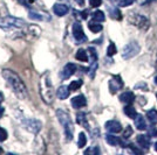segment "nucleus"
I'll use <instances>...</instances> for the list:
<instances>
[{"mask_svg": "<svg viewBox=\"0 0 157 155\" xmlns=\"http://www.w3.org/2000/svg\"><path fill=\"white\" fill-rule=\"evenodd\" d=\"M2 77L5 78L7 84L10 85V88L13 90V92L20 98V99H26L27 98V89L24 82L21 81V78L12 70L4 69L2 70Z\"/></svg>", "mask_w": 157, "mask_h": 155, "instance_id": "obj_1", "label": "nucleus"}, {"mask_svg": "<svg viewBox=\"0 0 157 155\" xmlns=\"http://www.w3.org/2000/svg\"><path fill=\"white\" fill-rule=\"evenodd\" d=\"M56 117L59 123L62 125L63 131H65V135L67 138V140H73V133H74V126H73L72 119L69 114L63 110H58L56 111Z\"/></svg>", "mask_w": 157, "mask_h": 155, "instance_id": "obj_2", "label": "nucleus"}, {"mask_svg": "<svg viewBox=\"0 0 157 155\" xmlns=\"http://www.w3.org/2000/svg\"><path fill=\"white\" fill-rule=\"evenodd\" d=\"M26 22L22 19L15 18V16H4L0 18V28L2 29H15V28H22L25 27Z\"/></svg>", "mask_w": 157, "mask_h": 155, "instance_id": "obj_3", "label": "nucleus"}, {"mask_svg": "<svg viewBox=\"0 0 157 155\" xmlns=\"http://www.w3.org/2000/svg\"><path fill=\"white\" fill-rule=\"evenodd\" d=\"M141 50V47L136 41H131L128 45H124L123 50H122V57L124 59H129L132 58L134 56H136Z\"/></svg>", "mask_w": 157, "mask_h": 155, "instance_id": "obj_4", "label": "nucleus"}, {"mask_svg": "<svg viewBox=\"0 0 157 155\" xmlns=\"http://www.w3.org/2000/svg\"><path fill=\"white\" fill-rule=\"evenodd\" d=\"M73 36H74L75 41L78 42V43H82V42L87 41V36L85 35L83 28H82L80 22H75L73 25Z\"/></svg>", "mask_w": 157, "mask_h": 155, "instance_id": "obj_5", "label": "nucleus"}, {"mask_svg": "<svg viewBox=\"0 0 157 155\" xmlns=\"http://www.w3.org/2000/svg\"><path fill=\"white\" fill-rule=\"evenodd\" d=\"M123 88V81L120 75H115L113 76L111 79L109 81V90L111 93H116L118 90H121Z\"/></svg>", "mask_w": 157, "mask_h": 155, "instance_id": "obj_6", "label": "nucleus"}, {"mask_svg": "<svg viewBox=\"0 0 157 155\" xmlns=\"http://www.w3.org/2000/svg\"><path fill=\"white\" fill-rule=\"evenodd\" d=\"M25 127H26L29 132L32 133H38L40 129H41V123L39 120H35V119H28V120H25Z\"/></svg>", "mask_w": 157, "mask_h": 155, "instance_id": "obj_7", "label": "nucleus"}, {"mask_svg": "<svg viewBox=\"0 0 157 155\" xmlns=\"http://www.w3.org/2000/svg\"><path fill=\"white\" fill-rule=\"evenodd\" d=\"M75 71H76V65L74 63H67L61 71V78L62 79H68L75 74Z\"/></svg>", "mask_w": 157, "mask_h": 155, "instance_id": "obj_8", "label": "nucleus"}, {"mask_svg": "<svg viewBox=\"0 0 157 155\" xmlns=\"http://www.w3.org/2000/svg\"><path fill=\"white\" fill-rule=\"evenodd\" d=\"M105 128L110 133H118L122 131V126L117 120H109L105 123Z\"/></svg>", "mask_w": 157, "mask_h": 155, "instance_id": "obj_9", "label": "nucleus"}, {"mask_svg": "<svg viewBox=\"0 0 157 155\" xmlns=\"http://www.w3.org/2000/svg\"><path fill=\"white\" fill-rule=\"evenodd\" d=\"M136 21H134V25L137 26L138 28H142V29H148L149 28V20L147 19L145 16L141 15V14H137L135 16Z\"/></svg>", "mask_w": 157, "mask_h": 155, "instance_id": "obj_10", "label": "nucleus"}, {"mask_svg": "<svg viewBox=\"0 0 157 155\" xmlns=\"http://www.w3.org/2000/svg\"><path fill=\"white\" fill-rule=\"evenodd\" d=\"M87 105V99L83 95H78L72 99V106L74 109H81Z\"/></svg>", "mask_w": 157, "mask_h": 155, "instance_id": "obj_11", "label": "nucleus"}, {"mask_svg": "<svg viewBox=\"0 0 157 155\" xmlns=\"http://www.w3.org/2000/svg\"><path fill=\"white\" fill-rule=\"evenodd\" d=\"M69 93H71V89H69V86H67V85H61L59 89L56 90V96L59 99L61 100H65L67 98L69 97Z\"/></svg>", "mask_w": 157, "mask_h": 155, "instance_id": "obj_12", "label": "nucleus"}, {"mask_svg": "<svg viewBox=\"0 0 157 155\" xmlns=\"http://www.w3.org/2000/svg\"><path fill=\"white\" fill-rule=\"evenodd\" d=\"M120 100L122 103H125L127 105H131V104L135 102V95L131 91H125V92H123L120 96Z\"/></svg>", "mask_w": 157, "mask_h": 155, "instance_id": "obj_13", "label": "nucleus"}, {"mask_svg": "<svg viewBox=\"0 0 157 155\" xmlns=\"http://www.w3.org/2000/svg\"><path fill=\"white\" fill-rule=\"evenodd\" d=\"M105 141L108 142L110 146H117V145H122V147H127V143L122 141L120 138L113 135V134H107L105 135Z\"/></svg>", "mask_w": 157, "mask_h": 155, "instance_id": "obj_14", "label": "nucleus"}, {"mask_svg": "<svg viewBox=\"0 0 157 155\" xmlns=\"http://www.w3.org/2000/svg\"><path fill=\"white\" fill-rule=\"evenodd\" d=\"M53 11H54V13L56 14L58 16H63L65 14L68 13L69 8L65 4H55L54 7H53Z\"/></svg>", "mask_w": 157, "mask_h": 155, "instance_id": "obj_15", "label": "nucleus"}, {"mask_svg": "<svg viewBox=\"0 0 157 155\" xmlns=\"http://www.w3.org/2000/svg\"><path fill=\"white\" fill-rule=\"evenodd\" d=\"M136 141H137V145L141 147V148L148 149L149 148V146H150V138L147 135H143V134L137 135Z\"/></svg>", "mask_w": 157, "mask_h": 155, "instance_id": "obj_16", "label": "nucleus"}, {"mask_svg": "<svg viewBox=\"0 0 157 155\" xmlns=\"http://www.w3.org/2000/svg\"><path fill=\"white\" fill-rule=\"evenodd\" d=\"M76 121H78V125H81L85 128L89 129V125H88V120H87V116H86L85 112H78L76 114Z\"/></svg>", "mask_w": 157, "mask_h": 155, "instance_id": "obj_17", "label": "nucleus"}, {"mask_svg": "<svg viewBox=\"0 0 157 155\" xmlns=\"http://www.w3.org/2000/svg\"><path fill=\"white\" fill-rule=\"evenodd\" d=\"M135 125H136L137 129H140V131H144L147 128V124H145V120H144L142 114H137L135 117Z\"/></svg>", "mask_w": 157, "mask_h": 155, "instance_id": "obj_18", "label": "nucleus"}, {"mask_svg": "<svg viewBox=\"0 0 157 155\" xmlns=\"http://www.w3.org/2000/svg\"><path fill=\"white\" fill-rule=\"evenodd\" d=\"M29 18L33 20H38V21H45V20H49V16H46L45 14H41L35 11H31L29 12Z\"/></svg>", "mask_w": 157, "mask_h": 155, "instance_id": "obj_19", "label": "nucleus"}, {"mask_svg": "<svg viewBox=\"0 0 157 155\" xmlns=\"http://www.w3.org/2000/svg\"><path fill=\"white\" fill-rule=\"evenodd\" d=\"M109 15L113 19L122 20V13H121V11L118 9L117 7H110L109 8Z\"/></svg>", "mask_w": 157, "mask_h": 155, "instance_id": "obj_20", "label": "nucleus"}, {"mask_svg": "<svg viewBox=\"0 0 157 155\" xmlns=\"http://www.w3.org/2000/svg\"><path fill=\"white\" fill-rule=\"evenodd\" d=\"M88 28L92 31L93 33H98L102 31V25H100V22L98 21H90L89 23H88Z\"/></svg>", "mask_w": 157, "mask_h": 155, "instance_id": "obj_21", "label": "nucleus"}, {"mask_svg": "<svg viewBox=\"0 0 157 155\" xmlns=\"http://www.w3.org/2000/svg\"><path fill=\"white\" fill-rule=\"evenodd\" d=\"M92 19L94 21H98V22H103L105 20V13L102 11H95L92 13Z\"/></svg>", "mask_w": 157, "mask_h": 155, "instance_id": "obj_22", "label": "nucleus"}, {"mask_svg": "<svg viewBox=\"0 0 157 155\" xmlns=\"http://www.w3.org/2000/svg\"><path fill=\"white\" fill-rule=\"evenodd\" d=\"M75 57H76V59L81 61V62H87L88 61V55H87L85 49H78L76 54H75Z\"/></svg>", "mask_w": 157, "mask_h": 155, "instance_id": "obj_23", "label": "nucleus"}, {"mask_svg": "<svg viewBox=\"0 0 157 155\" xmlns=\"http://www.w3.org/2000/svg\"><path fill=\"white\" fill-rule=\"evenodd\" d=\"M124 113L127 116L131 118V119H135V117L137 116V113H136V110L131 106V105H127L124 107Z\"/></svg>", "mask_w": 157, "mask_h": 155, "instance_id": "obj_24", "label": "nucleus"}, {"mask_svg": "<svg viewBox=\"0 0 157 155\" xmlns=\"http://www.w3.org/2000/svg\"><path fill=\"white\" fill-rule=\"evenodd\" d=\"M147 117L151 124H157V111L156 110H149L147 112Z\"/></svg>", "mask_w": 157, "mask_h": 155, "instance_id": "obj_25", "label": "nucleus"}, {"mask_svg": "<svg viewBox=\"0 0 157 155\" xmlns=\"http://www.w3.org/2000/svg\"><path fill=\"white\" fill-rule=\"evenodd\" d=\"M87 143V138H86V134L83 132H81L78 134V148H83Z\"/></svg>", "mask_w": 157, "mask_h": 155, "instance_id": "obj_26", "label": "nucleus"}, {"mask_svg": "<svg viewBox=\"0 0 157 155\" xmlns=\"http://www.w3.org/2000/svg\"><path fill=\"white\" fill-rule=\"evenodd\" d=\"M82 84H83V82H82L81 79L73 81L72 83L69 84V89H71V91H76V90H78L81 86H82Z\"/></svg>", "mask_w": 157, "mask_h": 155, "instance_id": "obj_27", "label": "nucleus"}, {"mask_svg": "<svg viewBox=\"0 0 157 155\" xmlns=\"http://www.w3.org/2000/svg\"><path fill=\"white\" fill-rule=\"evenodd\" d=\"M98 61H93V62H90V68H89V76H90V78H94V76H95V72H96V70H98Z\"/></svg>", "mask_w": 157, "mask_h": 155, "instance_id": "obj_28", "label": "nucleus"}, {"mask_svg": "<svg viewBox=\"0 0 157 155\" xmlns=\"http://www.w3.org/2000/svg\"><path fill=\"white\" fill-rule=\"evenodd\" d=\"M85 154L86 155H98L100 154V148H98V146H94V147H90V148L86 149L85 150Z\"/></svg>", "mask_w": 157, "mask_h": 155, "instance_id": "obj_29", "label": "nucleus"}, {"mask_svg": "<svg viewBox=\"0 0 157 155\" xmlns=\"http://www.w3.org/2000/svg\"><path fill=\"white\" fill-rule=\"evenodd\" d=\"M116 52H117L116 45L111 42L110 45H109V47H108V49H107V55H108V56H113V55H115Z\"/></svg>", "mask_w": 157, "mask_h": 155, "instance_id": "obj_30", "label": "nucleus"}, {"mask_svg": "<svg viewBox=\"0 0 157 155\" xmlns=\"http://www.w3.org/2000/svg\"><path fill=\"white\" fill-rule=\"evenodd\" d=\"M132 2H134V0H116V4H117V6H121V7L130 6Z\"/></svg>", "mask_w": 157, "mask_h": 155, "instance_id": "obj_31", "label": "nucleus"}, {"mask_svg": "<svg viewBox=\"0 0 157 155\" xmlns=\"http://www.w3.org/2000/svg\"><path fill=\"white\" fill-rule=\"evenodd\" d=\"M88 52H89V55H90L92 62L93 61H98V54H96V50H95L94 47H89V48H88Z\"/></svg>", "mask_w": 157, "mask_h": 155, "instance_id": "obj_32", "label": "nucleus"}, {"mask_svg": "<svg viewBox=\"0 0 157 155\" xmlns=\"http://www.w3.org/2000/svg\"><path fill=\"white\" fill-rule=\"evenodd\" d=\"M132 128H131V126H127L125 127V131H124V133H123V139H128V138H130L131 136V134H132Z\"/></svg>", "mask_w": 157, "mask_h": 155, "instance_id": "obj_33", "label": "nucleus"}, {"mask_svg": "<svg viewBox=\"0 0 157 155\" xmlns=\"http://www.w3.org/2000/svg\"><path fill=\"white\" fill-rule=\"evenodd\" d=\"M127 147H129V148H130L131 150L135 153V154H143V152H142V150H140L138 148H136V147H135L132 143H129V145L127 143Z\"/></svg>", "mask_w": 157, "mask_h": 155, "instance_id": "obj_34", "label": "nucleus"}, {"mask_svg": "<svg viewBox=\"0 0 157 155\" xmlns=\"http://www.w3.org/2000/svg\"><path fill=\"white\" fill-rule=\"evenodd\" d=\"M7 139V132L4 128L0 127V142L5 141Z\"/></svg>", "mask_w": 157, "mask_h": 155, "instance_id": "obj_35", "label": "nucleus"}, {"mask_svg": "<svg viewBox=\"0 0 157 155\" xmlns=\"http://www.w3.org/2000/svg\"><path fill=\"white\" fill-rule=\"evenodd\" d=\"M89 2H90V6L92 7H98L101 5L102 0H89Z\"/></svg>", "mask_w": 157, "mask_h": 155, "instance_id": "obj_36", "label": "nucleus"}, {"mask_svg": "<svg viewBox=\"0 0 157 155\" xmlns=\"http://www.w3.org/2000/svg\"><path fill=\"white\" fill-rule=\"evenodd\" d=\"M21 5H24V6L26 7H29V5L33 2V0H18Z\"/></svg>", "mask_w": 157, "mask_h": 155, "instance_id": "obj_37", "label": "nucleus"}, {"mask_svg": "<svg viewBox=\"0 0 157 155\" xmlns=\"http://www.w3.org/2000/svg\"><path fill=\"white\" fill-rule=\"evenodd\" d=\"M149 135L157 136V129L155 128V127H150V128H149Z\"/></svg>", "mask_w": 157, "mask_h": 155, "instance_id": "obj_38", "label": "nucleus"}, {"mask_svg": "<svg viewBox=\"0 0 157 155\" xmlns=\"http://www.w3.org/2000/svg\"><path fill=\"white\" fill-rule=\"evenodd\" d=\"M4 112H5V109L1 106V102H0V118L2 117V114H4Z\"/></svg>", "mask_w": 157, "mask_h": 155, "instance_id": "obj_39", "label": "nucleus"}, {"mask_svg": "<svg viewBox=\"0 0 157 155\" xmlns=\"http://www.w3.org/2000/svg\"><path fill=\"white\" fill-rule=\"evenodd\" d=\"M75 1L78 2L80 6H83V5H85V0H75Z\"/></svg>", "mask_w": 157, "mask_h": 155, "instance_id": "obj_40", "label": "nucleus"}, {"mask_svg": "<svg viewBox=\"0 0 157 155\" xmlns=\"http://www.w3.org/2000/svg\"><path fill=\"white\" fill-rule=\"evenodd\" d=\"M155 150H156V152H157V142H156V143H155Z\"/></svg>", "mask_w": 157, "mask_h": 155, "instance_id": "obj_41", "label": "nucleus"}, {"mask_svg": "<svg viewBox=\"0 0 157 155\" xmlns=\"http://www.w3.org/2000/svg\"><path fill=\"white\" fill-rule=\"evenodd\" d=\"M155 83H156V84H157V76H156V77H155Z\"/></svg>", "mask_w": 157, "mask_h": 155, "instance_id": "obj_42", "label": "nucleus"}, {"mask_svg": "<svg viewBox=\"0 0 157 155\" xmlns=\"http://www.w3.org/2000/svg\"><path fill=\"white\" fill-rule=\"evenodd\" d=\"M0 153H2V149H1V148H0Z\"/></svg>", "mask_w": 157, "mask_h": 155, "instance_id": "obj_43", "label": "nucleus"}, {"mask_svg": "<svg viewBox=\"0 0 157 155\" xmlns=\"http://www.w3.org/2000/svg\"><path fill=\"white\" fill-rule=\"evenodd\" d=\"M147 1H151V0H147Z\"/></svg>", "mask_w": 157, "mask_h": 155, "instance_id": "obj_44", "label": "nucleus"}, {"mask_svg": "<svg viewBox=\"0 0 157 155\" xmlns=\"http://www.w3.org/2000/svg\"><path fill=\"white\" fill-rule=\"evenodd\" d=\"M156 96H157V93H156Z\"/></svg>", "mask_w": 157, "mask_h": 155, "instance_id": "obj_45", "label": "nucleus"}]
</instances>
